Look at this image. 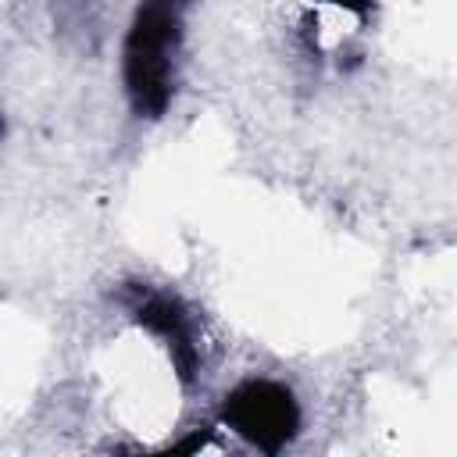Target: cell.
<instances>
[{
    "label": "cell",
    "mask_w": 457,
    "mask_h": 457,
    "mask_svg": "<svg viewBox=\"0 0 457 457\" xmlns=\"http://www.w3.org/2000/svg\"><path fill=\"white\" fill-rule=\"evenodd\" d=\"M182 43V14L171 4H146L136 11L125 50L121 75L129 104L139 118H161L175 96V54Z\"/></svg>",
    "instance_id": "obj_1"
},
{
    "label": "cell",
    "mask_w": 457,
    "mask_h": 457,
    "mask_svg": "<svg viewBox=\"0 0 457 457\" xmlns=\"http://www.w3.org/2000/svg\"><path fill=\"white\" fill-rule=\"evenodd\" d=\"M300 403L275 378H243L221 400V425L264 457H278L300 436Z\"/></svg>",
    "instance_id": "obj_2"
},
{
    "label": "cell",
    "mask_w": 457,
    "mask_h": 457,
    "mask_svg": "<svg viewBox=\"0 0 457 457\" xmlns=\"http://www.w3.org/2000/svg\"><path fill=\"white\" fill-rule=\"evenodd\" d=\"M129 311H132L136 325H143L150 336H157L168 346V357H171L179 382L193 386V378L200 371V346H196L193 314L186 311V303L171 293H157L150 286H132L129 289Z\"/></svg>",
    "instance_id": "obj_3"
},
{
    "label": "cell",
    "mask_w": 457,
    "mask_h": 457,
    "mask_svg": "<svg viewBox=\"0 0 457 457\" xmlns=\"http://www.w3.org/2000/svg\"><path fill=\"white\" fill-rule=\"evenodd\" d=\"M211 443H214V428L200 425V428H189L182 439H175L168 446H157V450H121L118 457H200Z\"/></svg>",
    "instance_id": "obj_4"
}]
</instances>
